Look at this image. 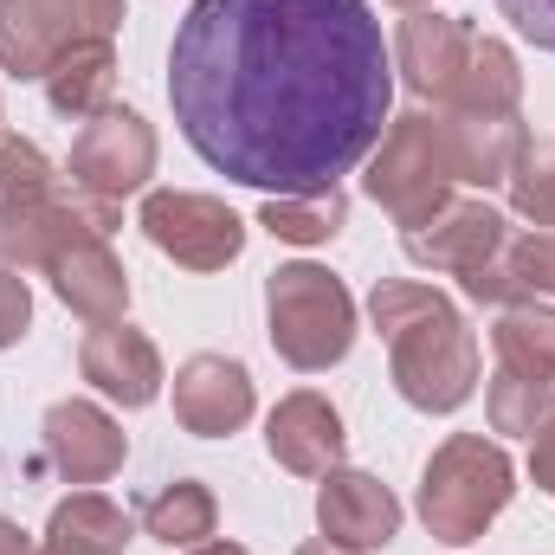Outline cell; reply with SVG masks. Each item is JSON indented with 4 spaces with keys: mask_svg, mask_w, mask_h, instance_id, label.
<instances>
[{
    "mask_svg": "<svg viewBox=\"0 0 555 555\" xmlns=\"http://www.w3.org/2000/svg\"><path fill=\"white\" fill-rule=\"evenodd\" d=\"M498 13H504L524 39H537L543 52H555V0H498Z\"/></svg>",
    "mask_w": 555,
    "mask_h": 555,
    "instance_id": "cell-30",
    "label": "cell"
},
{
    "mask_svg": "<svg viewBox=\"0 0 555 555\" xmlns=\"http://www.w3.org/2000/svg\"><path fill=\"white\" fill-rule=\"evenodd\" d=\"M194 555H246V550H240V543H201Z\"/></svg>",
    "mask_w": 555,
    "mask_h": 555,
    "instance_id": "cell-35",
    "label": "cell"
},
{
    "mask_svg": "<svg viewBox=\"0 0 555 555\" xmlns=\"http://www.w3.org/2000/svg\"><path fill=\"white\" fill-rule=\"evenodd\" d=\"M0 555H33V543H26V537L7 524V517H0Z\"/></svg>",
    "mask_w": 555,
    "mask_h": 555,
    "instance_id": "cell-33",
    "label": "cell"
},
{
    "mask_svg": "<svg viewBox=\"0 0 555 555\" xmlns=\"http://www.w3.org/2000/svg\"><path fill=\"white\" fill-rule=\"evenodd\" d=\"M401 246H408L414 266L465 278V272H478V266H491L511 246V220L498 207H485V201H446L426 227L401 233Z\"/></svg>",
    "mask_w": 555,
    "mask_h": 555,
    "instance_id": "cell-9",
    "label": "cell"
},
{
    "mask_svg": "<svg viewBox=\"0 0 555 555\" xmlns=\"http://www.w3.org/2000/svg\"><path fill=\"white\" fill-rule=\"evenodd\" d=\"M369 317L388 343L395 388L420 414H452L478 388V343L459 317V304L414 278H382L369 291Z\"/></svg>",
    "mask_w": 555,
    "mask_h": 555,
    "instance_id": "cell-2",
    "label": "cell"
},
{
    "mask_svg": "<svg viewBox=\"0 0 555 555\" xmlns=\"http://www.w3.org/2000/svg\"><path fill=\"white\" fill-rule=\"evenodd\" d=\"M511 207L537 227H555V155H524V168L511 175Z\"/></svg>",
    "mask_w": 555,
    "mask_h": 555,
    "instance_id": "cell-28",
    "label": "cell"
},
{
    "mask_svg": "<svg viewBox=\"0 0 555 555\" xmlns=\"http://www.w3.org/2000/svg\"><path fill=\"white\" fill-rule=\"evenodd\" d=\"M78 369H85V382L98 395H111L124 408H149L162 395V356L130 323H98L85 336V349H78Z\"/></svg>",
    "mask_w": 555,
    "mask_h": 555,
    "instance_id": "cell-16",
    "label": "cell"
},
{
    "mask_svg": "<svg viewBox=\"0 0 555 555\" xmlns=\"http://www.w3.org/2000/svg\"><path fill=\"white\" fill-rule=\"evenodd\" d=\"M446 155H452V181H472V188H498L524 168L530 155V130L517 111H446Z\"/></svg>",
    "mask_w": 555,
    "mask_h": 555,
    "instance_id": "cell-11",
    "label": "cell"
},
{
    "mask_svg": "<svg viewBox=\"0 0 555 555\" xmlns=\"http://www.w3.org/2000/svg\"><path fill=\"white\" fill-rule=\"evenodd\" d=\"M317 524H323V537L330 543H343V550H388L395 543V530H401V504H395V491L382 485V478H369V472H323V491H317Z\"/></svg>",
    "mask_w": 555,
    "mask_h": 555,
    "instance_id": "cell-10",
    "label": "cell"
},
{
    "mask_svg": "<svg viewBox=\"0 0 555 555\" xmlns=\"http://www.w3.org/2000/svg\"><path fill=\"white\" fill-rule=\"evenodd\" d=\"M46 452L72 485H104L124 465V426L91 401H59L46 414Z\"/></svg>",
    "mask_w": 555,
    "mask_h": 555,
    "instance_id": "cell-18",
    "label": "cell"
},
{
    "mask_svg": "<svg viewBox=\"0 0 555 555\" xmlns=\"http://www.w3.org/2000/svg\"><path fill=\"white\" fill-rule=\"evenodd\" d=\"M343 220H349L343 188H330V194H278V201L259 207V227L284 246H323V240L343 233Z\"/></svg>",
    "mask_w": 555,
    "mask_h": 555,
    "instance_id": "cell-25",
    "label": "cell"
},
{
    "mask_svg": "<svg viewBox=\"0 0 555 555\" xmlns=\"http://www.w3.org/2000/svg\"><path fill=\"white\" fill-rule=\"evenodd\" d=\"M175 420L201 439L240 433L253 420V375L233 356H194L175 375Z\"/></svg>",
    "mask_w": 555,
    "mask_h": 555,
    "instance_id": "cell-12",
    "label": "cell"
},
{
    "mask_svg": "<svg viewBox=\"0 0 555 555\" xmlns=\"http://www.w3.org/2000/svg\"><path fill=\"white\" fill-rule=\"evenodd\" d=\"M46 272H52V291L65 297V310H78L85 323H124V310H130V272H124V259L111 253L104 233L72 240Z\"/></svg>",
    "mask_w": 555,
    "mask_h": 555,
    "instance_id": "cell-15",
    "label": "cell"
},
{
    "mask_svg": "<svg viewBox=\"0 0 555 555\" xmlns=\"http://www.w3.org/2000/svg\"><path fill=\"white\" fill-rule=\"evenodd\" d=\"M26 323H33V291H26V278L7 272L0 266V349L7 343H20L26 336Z\"/></svg>",
    "mask_w": 555,
    "mask_h": 555,
    "instance_id": "cell-29",
    "label": "cell"
},
{
    "mask_svg": "<svg viewBox=\"0 0 555 555\" xmlns=\"http://www.w3.org/2000/svg\"><path fill=\"white\" fill-rule=\"evenodd\" d=\"M46 194H59V175H52L46 149L7 137L0 142V207H13V201H46Z\"/></svg>",
    "mask_w": 555,
    "mask_h": 555,
    "instance_id": "cell-27",
    "label": "cell"
},
{
    "mask_svg": "<svg viewBox=\"0 0 555 555\" xmlns=\"http://www.w3.org/2000/svg\"><path fill=\"white\" fill-rule=\"evenodd\" d=\"M266 446H272V459L284 472H297V478H323V472H336L343 465V446H349V433H343V414L323 401V395H284L266 420Z\"/></svg>",
    "mask_w": 555,
    "mask_h": 555,
    "instance_id": "cell-13",
    "label": "cell"
},
{
    "mask_svg": "<svg viewBox=\"0 0 555 555\" xmlns=\"http://www.w3.org/2000/svg\"><path fill=\"white\" fill-rule=\"evenodd\" d=\"M395 59H401L408 91L452 104V91H459V78H465V59H472V26L452 20V13H426V7H420V13L401 20Z\"/></svg>",
    "mask_w": 555,
    "mask_h": 555,
    "instance_id": "cell-14",
    "label": "cell"
},
{
    "mask_svg": "<svg viewBox=\"0 0 555 555\" xmlns=\"http://www.w3.org/2000/svg\"><path fill=\"white\" fill-rule=\"evenodd\" d=\"M111 85H117V52L111 39H78L59 52V65L46 72V98L59 117L91 124L98 111H111Z\"/></svg>",
    "mask_w": 555,
    "mask_h": 555,
    "instance_id": "cell-20",
    "label": "cell"
},
{
    "mask_svg": "<svg viewBox=\"0 0 555 555\" xmlns=\"http://www.w3.org/2000/svg\"><path fill=\"white\" fill-rule=\"evenodd\" d=\"M485 408H491V426H498V433H537V426H550V420H555V382H537V375H511V369H498V382H491Z\"/></svg>",
    "mask_w": 555,
    "mask_h": 555,
    "instance_id": "cell-26",
    "label": "cell"
},
{
    "mask_svg": "<svg viewBox=\"0 0 555 555\" xmlns=\"http://www.w3.org/2000/svg\"><path fill=\"white\" fill-rule=\"evenodd\" d=\"M91 39L72 0H0V65L13 78H46L65 46Z\"/></svg>",
    "mask_w": 555,
    "mask_h": 555,
    "instance_id": "cell-17",
    "label": "cell"
},
{
    "mask_svg": "<svg viewBox=\"0 0 555 555\" xmlns=\"http://www.w3.org/2000/svg\"><path fill=\"white\" fill-rule=\"evenodd\" d=\"M266 317H272V349L304 375L343 362L356 343V297L323 266H278L266 278Z\"/></svg>",
    "mask_w": 555,
    "mask_h": 555,
    "instance_id": "cell-4",
    "label": "cell"
},
{
    "mask_svg": "<svg viewBox=\"0 0 555 555\" xmlns=\"http://www.w3.org/2000/svg\"><path fill=\"white\" fill-rule=\"evenodd\" d=\"M155 175V130L137 111H98L78 142H72V188L98 194V201H124Z\"/></svg>",
    "mask_w": 555,
    "mask_h": 555,
    "instance_id": "cell-8",
    "label": "cell"
},
{
    "mask_svg": "<svg viewBox=\"0 0 555 555\" xmlns=\"http://www.w3.org/2000/svg\"><path fill=\"white\" fill-rule=\"evenodd\" d=\"M297 555H356V550H343V543H330V537H317V543H304Z\"/></svg>",
    "mask_w": 555,
    "mask_h": 555,
    "instance_id": "cell-34",
    "label": "cell"
},
{
    "mask_svg": "<svg viewBox=\"0 0 555 555\" xmlns=\"http://www.w3.org/2000/svg\"><path fill=\"white\" fill-rule=\"evenodd\" d=\"M524 98V72H517V52L504 39H472V59H465V78L452 91V111H517Z\"/></svg>",
    "mask_w": 555,
    "mask_h": 555,
    "instance_id": "cell-24",
    "label": "cell"
},
{
    "mask_svg": "<svg viewBox=\"0 0 555 555\" xmlns=\"http://www.w3.org/2000/svg\"><path fill=\"white\" fill-rule=\"evenodd\" d=\"M124 543H130V517L111 498L78 491V498H65L52 511L39 555H124Z\"/></svg>",
    "mask_w": 555,
    "mask_h": 555,
    "instance_id": "cell-21",
    "label": "cell"
},
{
    "mask_svg": "<svg viewBox=\"0 0 555 555\" xmlns=\"http://www.w3.org/2000/svg\"><path fill=\"white\" fill-rule=\"evenodd\" d=\"M491 349H498V369L555 382V310L550 304H511L491 330Z\"/></svg>",
    "mask_w": 555,
    "mask_h": 555,
    "instance_id": "cell-23",
    "label": "cell"
},
{
    "mask_svg": "<svg viewBox=\"0 0 555 555\" xmlns=\"http://www.w3.org/2000/svg\"><path fill=\"white\" fill-rule=\"evenodd\" d=\"M117 227V201H98V194H85V188H59V194H46V201H13V207H0V266L7 272H46L72 240H85V233H111Z\"/></svg>",
    "mask_w": 555,
    "mask_h": 555,
    "instance_id": "cell-7",
    "label": "cell"
},
{
    "mask_svg": "<svg viewBox=\"0 0 555 555\" xmlns=\"http://www.w3.org/2000/svg\"><path fill=\"white\" fill-rule=\"evenodd\" d=\"M395 7H408V13H420V7H426V0H395Z\"/></svg>",
    "mask_w": 555,
    "mask_h": 555,
    "instance_id": "cell-36",
    "label": "cell"
},
{
    "mask_svg": "<svg viewBox=\"0 0 555 555\" xmlns=\"http://www.w3.org/2000/svg\"><path fill=\"white\" fill-rule=\"evenodd\" d=\"M465 297H478V304H504V310H511V304L555 297V227L511 240L491 266L465 272Z\"/></svg>",
    "mask_w": 555,
    "mask_h": 555,
    "instance_id": "cell-19",
    "label": "cell"
},
{
    "mask_svg": "<svg viewBox=\"0 0 555 555\" xmlns=\"http://www.w3.org/2000/svg\"><path fill=\"white\" fill-rule=\"evenodd\" d=\"M511 459L498 439H478V433H452L433 459H426V478H420V517L439 543H478L491 530V517L511 504Z\"/></svg>",
    "mask_w": 555,
    "mask_h": 555,
    "instance_id": "cell-3",
    "label": "cell"
},
{
    "mask_svg": "<svg viewBox=\"0 0 555 555\" xmlns=\"http://www.w3.org/2000/svg\"><path fill=\"white\" fill-rule=\"evenodd\" d=\"M530 439H537V446H530V478L555 498V420H550V426H537Z\"/></svg>",
    "mask_w": 555,
    "mask_h": 555,
    "instance_id": "cell-32",
    "label": "cell"
},
{
    "mask_svg": "<svg viewBox=\"0 0 555 555\" xmlns=\"http://www.w3.org/2000/svg\"><path fill=\"white\" fill-rule=\"evenodd\" d=\"M142 233L155 253H168L188 272H227L246 253V220L214 201V194H181V188H155L142 201Z\"/></svg>",
    "mask_w": 555,
    "mask_h": 555,
    "instance_id": "cell-6",
    "label": "cell"
},
{
    "mask_svg": "<svg viewBox=\"0 0 555 555\" xmlns=\"http://www.w3.org/2000/svg\"><path fill=\"white\" fill-rule=\"evenodd\" d=\"M214 524H220V504H214V491L194 485V478H175L168 491H155V498L142 504V530H149L155 543H168V550H201V543L214 537Z\"/></svg>",
    "mask_w": 555,
    "mask_h": 555,
    "instance_id": "cell-22",
    "label": "cell"
},
{
    "mask_svg": "<svg viewBox=\"0 0 555 555\" xmlns=\"http://www.w3.org/2000/svg\"><path fill=\"white\" fill-rule=\"evenodd\" d=\"M369 201L388 207L408 227H426L446 201H452V155H446V124L408 111V117H388V130L375 142V162H369Z\"/></svg>",
    "mask_w": 555,
    "mask_h": 555,
    "instance_id": "cell-5",
    "label": "cell"
},
{
    "mask_svg": "<svg viewBox=\"0 0 555 555\" xmlns=\"http://www.w3.org/2000/svg\"><path fill=\"white\" fill-rule=\"evenodd\" d=\"M72 13L85 20L91 39H111V33L124 26V0H72Z\"/></svg>",
    "mask_w": 555,
    "mask_h": 555,
    "instance_id": "cell-31",
    "label": "cell"
},
{
    "mask_svg": "<svg viewBox=\"0 0 555 555\" xmlns=\"http://www.w3.org/2000/svg\"><path fill=\"white\" fill-rule=\"evenodd\" d=\"M188 149L278 194H330L388 130L395 59L369 0H194L168 52Z\"/></svg>",
    "mask_w": 555,
    "mask_h": 555,
    "instance_id": "cell-1",
    "label": "cell"
}]
</instances>
